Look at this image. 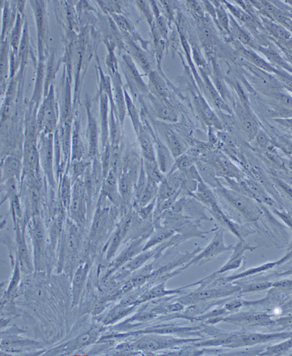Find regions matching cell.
Here are the masks:
<instances>
[{
	"instance_id": "cell-1",
	"label": "cell",
	"mask_w": 292,
	"mask_h": 356,
	"mask_svg": "<svg viewBox=\"0 0 292 356\" xmlns=\"http://www.w3.org/2000/svg\"><path fill=\"white\" fill-rule=\"evenodd\" d=\"M38 148L42 172L49 186L54 189L56 184V170L53 135H41Z\"/></svg>"
},
{
	"instance_id": "cell-2",
	"label": "cell",
	"mask_w": 292,
	"mask_h": 356,
	"mask_svg": "<svg viewBox=\"0 0 292 356\" xmlns=\"http://www.w3.org/2000/svg\"><path fill=\"white\" fill-rule=\"evenodd\" d=\"M91 204L82 179L73 184V191L68 213L69 219L80 227L86 222Z\"/></svg>"
},
{
	"instance_id": "cell-3",
	"label": "cell",
	"mask_w": 292,
	"mask_h": 356,
	"mask_svg": "<svg viewBox=\"0 0 292 356\" xmlns=\"http://www.w3.org/2000/svg\"><path fill=\"white\" fill-rule=\"evenodd\" d=\"M216 194L224 199L229 205L240 212L246 218L254 219L258 215V209L257 206L244 194L227 188L222 183L214 189Z\"/></svg>"
},
{
	"instance_id": "cell-4",
	"label": "cell",
	"mask_w": 292,
	"mask_h": 356,
	"mask_svg": "<svg viewBox=\"0 0 292 356\" xmlns=\"http://www.w3.org/2000/svg\"><path fill=\"white\" fill-rule=\"evenodd\" d=\"M113 210L109 207L98 206L92 222L90 240L91 243L96 244L106 232L110 225L113 215Z\"/></svg>"
},
{
	"instance_id": "cell-5",
	"label": "cell",
	"mask_w": 292,
	"mask_h": 356,
	"mask_svg": "<svg viewBox=\"0 0 292 356\" xmlns=\"http://www.w3.org/2000/svg\"><path fill=\"white\" fill-rule=\"evenodd\" d=\"M198 200L189 197H183L176 201L172 210L176 213L182 214L189 218L208 219L206 216L205 206Z\"/></svg>"
},
{
	"instance_id": "cell-6",
	"label": "cell",
	"mask_w": 292,
	"mask_h": 356,
	"mask_svg": "<svg viewBox=\"0 0 292 356\" xmlns=\"http://www.w3.org/2000/svg\"><path fill=\"white\" fill-rule=\"evenodd\" d=\"M1 183L11 179L17 180L21 183L23 175L22 158L15 154H8L2 157Z\"/></svg>"
},
{
	"instance_id": "cell-7",
	"label": "cell",
	"mask_w": 292,
	"mask_h": 356,
	"mask_svg": "<svg viewBox=\"0 0 292 356\" xmlns=\"http://www.w3.org/2000/svg\"><path fill=\"white\" fill-rule=\"evenodd\" d=\"M139 142L141 152L144 160L149 162L156 161V150L154 146L153 138L151 137L144 127L141 126L138 133L137 134Z\"/></svg>"
},
{
	"instance_id": "cell-8",
	"label": "cell",
	"mask_w": 292,
	"mask_h": 356,
	"mask_svg": "<svg viewBox=\"0 0 292 356\" xmlns=\"http://www.w3.org/2000/svg\"><path fill=\"white\" fill-rule=\"evenodd\" d=\"M164 132L166 146L175 159L187 152L188 145L178 134L170 129H165Z\"/></svg>"
},
{
	"instance_id": "cell-9",
	"label": "cell",
	"mask_w": 292,
	"mask_h": 356,
	"mask_svg": "<svg viewBox=\"0 0 292 356\" xmlns=\"http://www.w3.org/2000/svg\"><path fill=\"white\" fill-rule=\"evenodd\" d=\"M87 139V158L92 161L100 157L98 129L96 122L92 117L88 118Z\"/></svg>"
},
{
	"instance_id": "cell-10",
	"label": "cell",
	"mask_w": 292,
	"mask_h": 356,
	"mask_svg": "<svg viewBox=\"0 0 292 356\" xmlns=\"http://www.w3.org/2000/svg\"><path fill=\"white\" fill-rule=\"evenodd\" d=\"M195 167L203 182L213 189L219 187L221 184V181L211 165L198 159L195 163Z\"/></svg>"
},
{
	"instance_id": "cell-11",
	"label": "cell",
	"mask_w": 292,
	"mask_h": 356,
	"mask_svg": "<svg viewBox=\"0 0 292 356\" xmlns=\"http://www.w3.org/2000/svg\"><path fill=\"white\" fill-rule=\"evenodd\" d=\"M238 116L240 120L242 130L246 136L250 140L257 136L258 131V125L253 116L244 108H239L238 110Z\"/></svg>"
},
{
	"instance_id": "cell-12",
	"label": "cell",
	"mask_w": 292,
	"mask_h": 356,
	"mask_svg": "<svg viewBox=\"0 0 292 356\" xmlns=\"http://www.w3.org/2000/svg\"><path fill=\"white\" fill-rule=\"evenodd\" d=\"M60 187H59V196L61 206L66 212H68L69 207L73 191V183L69 173L65 172L60 178Z\"/></svg>"
},
{
	"instance_id": "cell-13",
	"label": "cell",
	"mask_w": 292,
	"mask_h": 356,
	"mask_svg": "<svg viewBox=\"0 0 292 356\" xmlns=\"http://www.w3.org/2000/svg\"><path fill=\"white\" fill-rule=\"evenodd\" d=\"M225 250H227V248H225L224 244L223 233L222 231H218L215 234L214 238L209 243V244L206 246V248L203 250L202 253L200 254L198 257H196L195 259H193V261L190 263V264L193 262H198L199 260L203 259L214 256Z\"/></svg>"
},
{
	"instance_id": "cell-14",
	"label": "cell",
	"mask_w": 292,
	"mask_h": 356,
	"mask_svg": "<svg viewBox=\"0 0 292 356\" xmlns=\"http://www.w3.org/2000/svg\"><path fill=\"white\" fill-rule=\"evenodd\" d=\"M198 104L202 119L209 128L214 127L219 131L224 130L221 120L210 108L204 99L199 97Z\"/></svg>"
},
{
	"instance_id": "cell-15",
	"label": "cell",
	"mask_w": 292,
	"mask_h": 356,
	"mask_svg": "<svg viewBox=\"0 0 292 356\" xmlns=\"http://www.w3.org/2000/svg\"><path fill=\"white\" fill-rule=\"evenodd\" d=\"M85 154L86 150L83 137H81L79 127L75 126L71 135V163L85 159Z\"/></svg>"
},
{
	"instance_id": "cell-16",
	"label": "cell",
	"mask_w": 292,
	"mask_h": 356,
	"mask_svg": "<svg viewBox=\"0 0 292 356\" xmlns=\"http://www.w3.org/2000/svg\"><path fill=\"white\" fill-rule=\"evenodd\" d=\"M88 266L87 263L81 265L75 272L73 281V303L77 304L86 280Z\"/></svg>"
},
{
	"instance_id": "cell-17",
	"label": "cell",
	"mask_w": 292,
	"mask_h": 356,
	"mask_svg": "<svg viewBox=\"0 0 292 356\" xmlns=\"http://www.w3.org/2000/svg\"><path fill=\"white\" fill-rule=\"evenodd\" d=\"M152 101L157 118L170 123H175L178 121V114L170 105L164 103L162 100H157V98H154Z\"/></svg>"
},
{
	"instance_id": "cell-18",
	"label": "cell",
	"mask_w": 292,
	"mask_h": 356,
	"mask_svg": "<svg viewBox=\"0 0 292 356\" xmlns=\"http://www.w3.org/2000/svg\"><path fill=\"white\" fill-rule=\"evenodd\" d=\"M91 162L92 161L88 158L87 159L85 158L84 159L74 161L70 163L69 172L70 171V176L73 184L75 181L83 179L88 168L91 166Z\"/></svg>"
},
{
	"instance_id": "cell-19",
	"label": "cell",
	"mask_w": 292,
	"mask_h": 356,
	"mask_svg": "<svg viewBox=\"0 0 292 356\" xmlns=\"http://www.w3.org/2000/svg\"><path fill=\"white\" fill-rule=\"evenodd\" d=\"M198 160V159H197V158L186 152L175 159L172 169H171L168 174L176 172V171L186 172V171L192 167L195 166Z\"/></svg>"
},
{
	"instance_id": "cell-20",
	"label": "cell",
	"mask_w": 292,
	"mask_h": 356,
	"mask_svg": "<svg viewBox=\"0 0 292 356\" xmlns=\"http://www.w3.org/2000/svg\"><path fill=\"white\" fill-rule=\"evenodd\" d=\"M143 166L147 177L158 184L159 186L165 179L166 176L160 169L157 161L149 162V161L143 160Z\"/></svg>"
},
{
	"instance_id": "cell-21",
	"label": "cell",
	"mask_w": 292,
	"mask_h": 356,
	"mask_svg": "<svg viewBox=\"0 0 292 356\" xmlns=\"http://www.w3.org/2000/svg\"><path fill=\"white\" fill-rule=\"evenodd\" d=\"M174 230L169 228V227H160L157 229L156 231L153 233L150 240L146 244L143 248V250H146L151 247L157 244L164 242V241L172 237Z\"/></svg>"
},
{
	"instance_id": "cell-22",
	"label": "cell",
	"mask_w": 292,
	"mask_h": 356,
	"mask_svg": "<svg viewBox=\"0 0 292 356\" xmlns=\"http://www.w3.org/2000/svg\"><path fill=\"white\" fill-rule=\"evenodd\" d=\"M17 225V239L18 244V252L19 258L22 265H24L26 268L30 269V260H29L28 250L26 248L25 237L24 234L21 232V230L19 228L18 224H16Z\"/></svg>"
},
{
	"instance_id": "cell-23",
	"label": "cell",
	"mask_w": 292,
	"mask_h": 356,
	"mask_svg": "<svg viewBox=\"0 0 292 356\" xmlns=\"http://www.w3.org/2000/svg\"><path fill=\"white\" fill-rule=\"evenodd\" d=\"M150 81L159 97L165 99L168 96V91L165 81L156 72H152L149 75Z\"/></svg>"
},
{
	"instance_id": "cell-24",
	"label": "cell",
	"mask_w": 292,
	"mask_h": 356,
	"mask_svg": "<svg viewBox=\"0 0 292 356\" xmlns=\"http://www.w3.org/2000/svg\"><path fill=\"white\" fill-rule=\"evenodd\" d=\"M97 335V332L93 331L85 333V334L79 336L77 338L70 342L68 346L69 349L74 351L75 349L83 347L84 346L90 344L96 339Z\"/></svg>"
},
{
	"instance_id": "cell-25",
	"label": "cell",
	"mask_w": 292,
	"mask_h": 356,
	"mask_svg": "<svg viewBox=\"0 0 292 356\" xmlns=\"http://www.w3.org/2000/svg\"><path fill=\"white\" fill-rule=\"evenodd\" d=\"M229 32L242 43L247 45L251 44L252 39L250 36L232 18L229 19Z\"/></svg>"
},
{
	"instance_id": "cell-26",
	"label": "cell",
	"mask_w": 292,
	"mask_h": 356,
	"mask_svg": "<svg viewBox=\"0 0 292 356\" xmlns=\"http://www.w3.org/2000/svg\"><path fill=\"white\" fill-rule=\"evenodd\" d=\"M206 90H207L209 95L212 98V101L214 102L215 106L217 107L219 110L227 111L229 113H231V111L229 110L227 104L222 100L217 90L213 86L208 79H206Z\"/></svg>"
},
{
	"instance_id": "cell-27",
	"label": "cell",
	"mask_w": 292,
	"mask_h": 356,
	"mask_svg": "<svg viewBox=\"0 0 292 356\" xmlns=\"http://www.w3.org/2000/svg\"><path fill=\"white\" fill-rule=\"evenodd\" d=\"M127 63L134 84L136 83L137 90L142 92V93H146L147 92L146 85L144 83L142 77H140L139 72L137 71L136 66L134 65L133 62L131 60V59L128 58L127 59Z\"/></svg>"
},
{
	"instance_id": "cell-28",
	"label": "cell",
	"mask_w": 292,
	"mask_h": 356,
	"mask_svg": "<svg viewBox=\"0 0 292 356\" xmlns=\"http://www.w3.org/2000/svg\"><path fill=\"white\" fill-rule=\"evenodd\" d=\"M140 243L141 241L138 240L133 244L120 256V258H118L115 262V266L117 268V267L122 265L123 263L129 261L132 257L136 255V254L140 249Z\"/></svg>"
},
{
	"instance_id": "cell-29",
	"label": "cell",
	"mask_w": 292,
	"mask_h": 356,
	"mask_svg": "<svg viewBox=\"0 0 292 356\" xmlns=\"http://www.w3.org/2000/svg\"><path fill=\"white\" fill-rule=\"evenodd\" d=\"M133 52L134 57L136 58L137 63L140 65V67L145 72L146 74L149 75L152 71L148 58L144 55L142 51L140 50L139 48L135 46L133 47Z\"/></svg>"
},
{
	"instance_id": "cell-30",
	"label": "cell",
	"mask_w": 292,
	"mask_h": 356,
	"mask_svg": "<svg viewBox=\"0 0 292 356\" xmlns=\"http://www.w3.org/2000/svg\"><path fill=\"white\" fill-rule=\"evenodd\" d=\"M265 25L271 34L275 37L282 39H287L290 37V34L283 26L270 21H265Z\"/></svg>"
},
{
	"instance_id": "cell-31",
	"label": "cell",
	"mask_w": 292,
	"mask_h": 356,
	"mask_svg": "<svg viewBox=\"0 0 292 356\" xmlns=\"http://www.w3.org/2000/svg\"><path fill=\"white\" fill-rule=\"evenodd\" d=\"M242 55H243L244 57L248 59V60H250L252 63L257 65L258 67L265 69V70L269 72L275 71L270 65H268L265 61L254 53L244 50L242 52Z\"/></svg>"
},
{
	"instance_id": "cell-32",
	"label": "cell",
	"mask_w": 292,
	"mask_h": 356,
	"mask_svg": "<svg viewBox=\"0 0 292 356\" xmlns=\"http://www.w3.org/2000/svg\"><path fill=\"white\" fill-rule=\"evenodd\" d=\"M126 100L127 102L128 111H129L131 120H132L134 130H135L136 134H137L138 133L140 128L142 126V125L140 123L139 115L137 113L136 107H134V104L131 102L129 97H128V95H126Z\"/></svg>"
},
{
	"instance_id": "cell-33",
	"label": "cell",
	"mask_w": 292,
	"mask_h": 356,
	"mask_svg": "<svg viewBox=\"0 0 292 356\" xmlns=\"http://www.w3.org/2000/svg\"><path fill=\"white\" fill-rule=\"evenodd\" d=\"M216 21L223 29L229 33V19L224 8L220 4L216 5Z\"/></svg>"
},
{
	"instance_id": "cell-34",
	"label": "cell",
	"mask_w": 292,
	"mask_h": 356,
	"mask_svg": "<svg viewBox=\"0 0 292 356\" xmlns=\"http://www.w3.org/2000/svg\"><path fill=\"white\" fill-rule=\"evenodd\" d=\"M153 28L160 38H166L168 29H167L165 19L162 16L160 15L157 16L155 24H153Z\"/></svg>"
},
{
	"instance_id": "cell-35",
	"label": "cell",
	"mask_w": 292,
	"mask_h": 356,
	"mask_svg": "<svg viewBox=\"0 0 292 356\" xmlns=\"http://www.w3.org/2000/svg\"><path fill=\"white\" fill-rule=\"evenodd\" d=\"M153 254V252L152 251V252H146L137 256V258L130 262L129 264L127 265V268L131 270L138 268L139 266L142 265L144 262H145L152 256Z\"/></svg>"
},
{
	"instance_id": "cell-36",
	"label": "cell",
	"mask_w": 292,
	"mask_h": 356,
	"mask_svg": "<svg viewBox=\"0 0 292 356\" xmlns=\"http://www.w3.org/2000/svg\"><path fill=\"white\" fill-rule=\"evenodd\" d=\"M137 6H139L141 11L142 12L147 21H148L150 25L152 26L154 23L153 20L154 14L149 6L148 3H147L148 2L138 1H137Z\"/></svg>"
},
{
	"instance_id": "cell-37",
	"label": "cell",
	"mask_w": 292,
	"mask_h": 356,
	"mask_svg": "<svg viewBox=\"0 0 292 356\" xmlns=\"http://www.w3.org/2000/svg\"><path fill=\"white\" fill-rule=\"evenodd\" d=\"M130 311V309L123 308H117L111 311L107 315L106 320L108 323L114 322L118 319L123 317L126 313Z\"/></svg>"
},
{
	"instance_id": "cell-38",
	"label": "cell",
	"mask_w": 292,
	"mask_h": 356,
	"mask_svg": "<svg viewBox=\"0 0 292 356\" xmlns=\"http://www.w3.org/2000/svg\"><path fill=\"white\" fill-rule=\"evenodd\" d=\"M200 34H201V37L202 39V41L205 42V43L208 44L211 42L213 39V33L211 31V28L208 26L205 25L201 27V31H200Z\"/></svg>"
},
{
	"instance_id": "cell-39",
	"label": "cell",
	"mask_w": 292,
	"mask_h": 356,
	"mask_svg": "<svg viewBox=\"0 0 292 356\" xmlns=\"http://www.w3.org/2000/svg\"><path fill=\"white\" fill-rule=\"evenodd\" d=\"M166 293V291H165V287H164V285H160L153 289L152 291H150L149 292L148 294H146L144 296V299L147 300L156 298V297L165 295Z\"/></svg>"
},
{
	"instance_id": "cell-40",
	"label": "cell",
	"mask_w": 292,
	"mask_h": 356,
	"mask_svg": "<svg viewBox=\"0 0 292 356\" xmlns=\"http://www.w3.org/2000/svg\"><path fill=\"white\" fill-rule=\"evenodd\" d=\"M163 342L157 341L155 339L142 342V347L149 351H155L161 347Z\"/></svg>"
},
{
	"instance_id": "cell-41",
	"label": "cell",
	"mask_w": 292,
	"mask_h": 356,
	"mask_svg": "<svg viewBox=\"0 0 292 356\" xmlns=\"http://www.w3.org/2000/svg\"><path fill=\"white\" fill-rule=\"evenodd\" d=\"M218 292L215 291H212V290H207V291H204L196 293L194 296V298L198 300H205L209 298H211L212 297H214L215 295L217 294Z\"/></svg>"
},
{
	"instance_id": "cell-42",
	"label": "cell",
	"mask_w": 292,
	"mask_h": 356,
	"mask_svg": "<svg viewBox=\"0 0 292 356\" xmlns=\"http://www.w3.org/2000/svg\"><path fill=\"white\" fill-rule=\"evenodd\" d=\"M278 101L288 107L292 108V97L285 94H278L276 95Z\"/></svg>"
},
{
	"instance_id": "cell-43",
	"label": "cell",
	"mask_w": 292,
	"mask_h": 356,
	"mask_svg": "<svg viewBox=\"0 0 292 356\" xmlns=\"http://www.w3.org/2000/svg\"><path fill=\"white\" fill-rule=\"evenodd\" d=\"M203 4H204L205 7L206 11L209 13V14L212 16V18L216 20V8L211 2L209 1H203Z\"/></svg>"
},
{
	"instance_id": "cell-44",
	"label": "cell",
	"mask_w": 292,
	"mask_h": 356,
	"mask_svg": "<svg viewBox=\"0 0 292 356\" xmlns=\"http://www.w3.org/2000/svg\"><path fill=\"white\" fill-rule=\"evenodd\" d=\"M188 5L192 11L198 13L200 16H203L204 14L203 9L201 6L198 4V2L189 1H188Z\"/></svg>"
},
{
	"instance_id": "cell-45",
	"label": "cell",
	"mask_w": 292,
	"mask_h": 356,
	"mask_svg": "<svg viewBox=\"0 0 292 356\" xmlns=\"http://www.w3.org/2000/svg\"><path fill=\"white\" fill-rule=\"evenodd\" d=\"M117 20L118 24L120 25L121 28L124 29V30H130V25L123 18L120 17V16H118Z\"/></svg>"
},
{
	"instance_id": "cell-46",
	"label": "cell",
	"mask_w": 292,
	"mask_h": 356,
	"mask_svg": "<svg viewBox=\"0 0 292 356\" xmlns=\"http://www.w3.org/2000/svg\"><path fill=\"white\" fill-rule=\"evenodd\" d=\"M152 315L150 313H143L139 316H137L135 319L138 321H146L152 318Z\"/></svg>"
},
{
	"instance_id": "cell-47",
	"label": "cell",
	"mask_w": 292,
	"mask_h": 356,
	"mask_svg": "<svg viewBox=\"0 0 292 356\" xmlns=\"http://www.w3.org/2000/svg\"><path fill=\"white\" fill-rule=\"evenodd\" d=\"M146 280L145 276H139L137 277L135 280H134L133 285L134 286H139L143 284L145 282Z\"/></svg>"
}]
</instances>
